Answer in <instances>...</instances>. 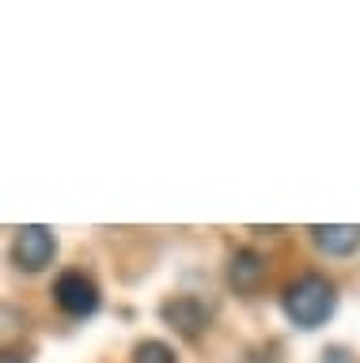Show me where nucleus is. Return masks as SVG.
Masks as SVG:
<instances>
[{"label": "nucleus", "instance_id": "6", "mask_svg": "<svg viewBox=\"0 0 360 363\" xmlns=\"http://www.w3.org/2000/svg\"><path fill=\"white\" fill-rule=\"evenodd\" d=\"M228 280L235 291H258V284L266 280V257L258 250H235L228 261Z\"/></svg>", "mask_w": 360, "mask_h": 363}, {"label": "nucleus", "instance_id": "4", "mask_svg": "<svg viewBox=\"0 0 360 363\" xmlns=\"http://www.w3.org/2000/svg\"><path fill=\"white\" fill-rule=\"evenodd\" d=\"M163 318L171 322L182 337H197L201 329L209 325V311L205 303L194 299V295H175V299L163 303Z\"/></svg>", "mask_w": 360, "mask_h": 363}, {"label": "nucleus", "instance_id": "9", "mask_svg": "<svg viewBox=\"0 0 360 363\" xmlns=\"http://www.w3.org/2000/svg\"><path fill=\"white\" fill-rule=\"evenodd\" d=\"M0 363H27L23 352H0Z\"/></svg>", "mask_w": 360, "mask_h": 363}, {"label": "nucleus", "instance_id": "8", "mask_svg": "<svg viewBox=\"0 0 360 363\" xmlns=\"http://www.w3.org/2000/svg\"><path fill=\"white\" fill-rule=\"evenodd\" d=\"M322 363H360V359H356L349 348L334 345V348H326V352H322Z\"/></svg>", "mask_w": 360, "mask_h": 363}, {"label": "nucleus", "instance_id": "5", "mask_svg": "<svg viewBox=\"0 0 360 363\" xmlns=\"http://www.w3.org/2000/svg\"><path fill=\"white\" fill-rule=\"evenodd\" d=\"M311 238L322 254H334V257H345L353 250H360V227L356 223H315Z\"/></svg>", "mask_w": 360, "mask_h": 363}, {"label": "nucleus", "instance_id": "1", "mask_svg": "<svg viewBox=\"0 0 360 363\" xmlns=\"http://www.w3.org/2000/svg\"><path fill=\"white\" fill-rule=\"evenodd\" d=\"M337 306V288L319 272H307L285 288V314L300 329H319Z\"/></svg>", "mask_w": 360, "mask_h": 363}, {"label": "nucleus", "instance_id": "7", "mask_svg": "<svg viewBox=\"0 0 360 363\" xmlns=\"http://www.w3.org/2000/svg\"><path fill=\"white\" fill-rule=\"evenodd\" d=\"M133 363H175V348L163 340H141L133 352Z\"/></svg>", "mask_w": 360, "mask_h": 363}, {"label": "nucleus", "instance_id": "2", "mask_svg": "<svg viewBox=\"0 0 360 363\" xmlns=\"http://www.w3.org/2000/svg\"><path fill=\"white\" fill-rule=\"evenodd\" d=\"M53 299H58V306L72 318H87V314L99 311V288L80 269H69L53 280Z\"/></svg>", "mask_w": 360, "mask_h": 363}, {"label": "nucleus", "instance_id": "3", "mask_svg": "<svg viewBox=\"0 0 360 363\" xmlns=\"http://www.w3.org/2000/svg\"><path fill=\"white\" fill-rule=\"evenodd\" d=\"M53 254H58V238H53L50 227L42 223H27L16 231V246H12V257L19 269L27 272H42L53 261Z\"/></svg>", "mask_w": 360, "mask_h": 363}]
</instances>
